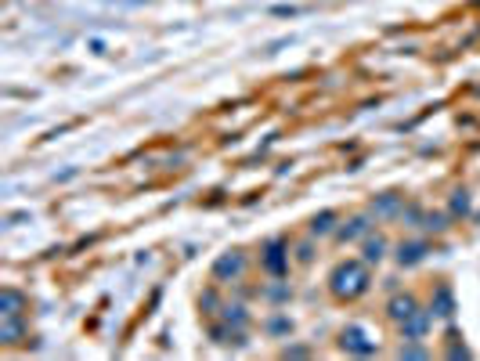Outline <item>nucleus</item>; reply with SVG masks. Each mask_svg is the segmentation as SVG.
Instances as JSON below:
<instances>
[{"label":"nucleus","mask_w":480,"mask_h":361,"mask_svg":"<svg viewBox=\"0 0 480 361\" xmlns=\"http://www.w3.org/2000/svg\"><path fill=\"white\" fill-rule=\"evenodd\" d=\"M390 314L393 318H412L415 314V300H412V296H398V300L390 304Z\"/></svg>","instance_id":"obj_3"},{"label":"nucleus","mask_w":480,"mask_h":361,"mask_svg":"<svg viewBox=\"0 0 480 361\" xmlns=\"http://www.w3.org/2000/svg\"><path fill=\"white\" fill-rule=\"evenodd\" d=\"M227 271H242V257H224L217 264V274H227Z\"/></svg>","instance_id":"obj_6"},{"label":"nucleus","mask_w":480,"mask_h":361,"mask_svg":"<svg viewBox=\"0 0 480 361\" xmlns=\"http://www.w3.org/2000/svg\"><path fill=\"white\" fill-rule=\"evenodd\" d=\"M343 347H350V351H361V354L375 351V344H365V332H361V329H347V332H343Z\"/></svg>","instance_id":"obj_2"},{"label":"nucleus","mask_w":480,"mask_h":361,"mask_svg":"<svg viewBox=\"0 0 480 361\" xmlns=\"http://www.w3.org/2000/svg\"><path fill=\"white\" fill-rule=\"evenodd\" d=\"M380 249H383V239H375V242H368V253H365V257H368V260H380V257H383Z\"/></svg>","instance_id":"obj_7"},{"label":"nucleus","mask_w":480,"mask_h":361,"mask_svg":"<svg viewBox=\"0 0 480 361\" xmlns=\"http://www.w3.org/2000/svg\"><path fill=\"white\" fill-rule=\"evenodd\" d=\"M332 293L336 296H361L365 289H368V271H365V264L361 260H347V264H340L336 271H332Z\"/></svg>","instance_id":"obj_1"},{"label":"nucleus","mask_w":480,"mask_h":361,"mask_svg":"<svg viewBox=\"0 0 480 361\" xmlns=\"http://www.w3.org/2000/svg\"><path fill=\"white\" fill-rule=\"evenodd\" d=\"M423 257V246H401V264H415Z\"/></svg>","instance_id":"obj_5"},{"label":"nucleus","mask_w":480,"mask_h":361,"mask_svg":"<svg viewBox=\"0 0 480 361\" xmlns=\"http://www.w3.org/2000/svg\"><path fill=\"white\" fill-rule=\"evenodd\" d=\"M18 304H22V296L8 289V293H4V318H15V314H18V311H15Z\"/></svg>","instance_id":"obj_4"}]
</instances>
